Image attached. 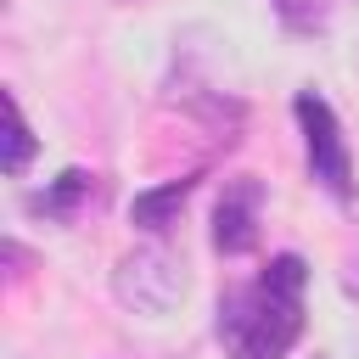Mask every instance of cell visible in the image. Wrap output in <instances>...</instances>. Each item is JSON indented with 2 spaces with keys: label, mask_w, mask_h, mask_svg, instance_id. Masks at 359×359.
I'll use <instances>...</instances> for the list:
<instances>
[{
  "label": "cell",
  "mask_w": 359,
  "mask_h": 359,
  "mask_svg": "<svg viewBox=\"0 0 359 359\" xmlns=\"http://www.w3.org/2000/svg\"><path fill=\"white\" fill-rule=\"evenodd\" d=\"M353 286H359V280H353Z\"/></svg>",
  "instance_id": "9"
},
{
  "label": "cell",
  "mask_w": 359,
  "mask_h": 359,
  "mask_svg": "<svg viewBox=\"0 0 359 359\" xmlns=\"http://www.w3.org/2000/svg\"><path fill=\"white\" fill-rule=\"evenodd\" d=\"M303 286L309 264L297 252L269 258L258 280L236 286L219 303V342L230 348V359H286L303 337Z\"/></svg>",
  "instance_id": "1"
},
{
  "label": "cell",
  "mask_w": 359,
  "mask_h": 359,
  "mask_svg": "<svg viewBox=\"0 0 359 359\" xmlns=\"http://www.w3.org/2000/svg\"><path fill=\"white\" fill-rule=\"evenodd\" d=\"M191 185L196 180H168V185H157V191H140L135 196V208H129V219L140 224V230H168L174 219H180V208H185V196H191Z\"/></svg>",
  "instance_id": "5"
},
{
  "label": "cell",
  "mask_w": 359,
  "mask_h": 359,
  "mask_svg": "<svg viewBox=\"0 0 359 359\" xmlns=\"http://www.w3.org/2000/svg\"><path fill=\"white\" fill-rule=\"evenodd\" d=\"M28 157H34V135H28V118H22L17 95L6 90V151H0V168L6 174H22Z\"/></svg>",
  "instance_id": "7"
},
{
  "label": "cell",
  "mask_w": 359,
  "mask_h": 359,
  "mask_svg": "<svg viewBox=\"0 0 359 359\" xmlns=\"http://www.w3.org/2000/svg\"><path fill=\"white\" fill-rule=\"evenodd\" d=\"M258 213H264V185L252 174H236L213 208V247L224 258H241L258 247Z\"/></svg>",
  "instance_id": "4"
},
{
  "label": "cell",
  "mask_w": 359,
  "mask_h": 359,
  "mask_svg": "<svg viewBox=\"0 0 359 359\" xmlns=\"http://www.w3.org/2000/svg\"><path fill=\"white\" fill-rule=\"evenodd\" d=\"M314 359H359V348H320Z\"/></svg>",
  "instance_id": "8"
},
{
  "label": "cell",
  "mask_w": 359,
  "mask_h": 359,
  "mask_svg": "<svg viewBox=\"0 0 359 359\" xmlns=\"http://www.w3.org/2000/svg\"><path fill=\"white\" fill-rule=\"evenodd\" d=\"M292 112H297V123H303V146H309L314 180H320L331 196H348V191H353V157H348V140H342L337 112H331L325 95H314V90H303V95L292 101Z\"/></svg>",
  "instance_id": "3"
},
{
  "label": "cell",
  "mask_w": 359,
  "mask_h": 359,
  "mask_svg": "<svg viewBox=\"0 0 359 359\" xmlns=\"http://www.w3.org/2000/svg\"><path fill=\"white\" fill-rule=\"evenodd\" d=\"M112 292H118L123 309L157 320V314H168V309L185 297V258H180L174 247H163V241H140V247H129V252L118 258Z\"/></svg>",
  "instance_id": "2"
},
{
  "label": "cell",
  "mask_w": 359,
  "mask_h": 359,
  "mask_svg": "<svg viewBox=\"0 0 359 359\" xmlns=\"http://www.w3.org/2000/svg\"><path fill=\"white\" fill-rule=\"evenodd\" d=\"M90 191H95V174L67 168L45 196H34V208H39V213H50V219H73V213H79V202H90Z\"/></svg>",
  "instance_id": "6"
}]
</instances>
